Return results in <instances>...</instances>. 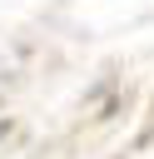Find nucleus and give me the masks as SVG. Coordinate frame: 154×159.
<instances>
[{"label":"nucleus","instance_id":"f257e3e1","mask_svg":"<svg viewBox=\"0 0 154 159\" xmlns=\"http://www.w3.org/2000/svg\"><path fill=\"white\" fill-rule=\"evenodd\" d=\"M154 139V99H149V124H144V134H139V144H149Z\"/></svg>","mask_w":154,"mask_h":159}]
</instances>
